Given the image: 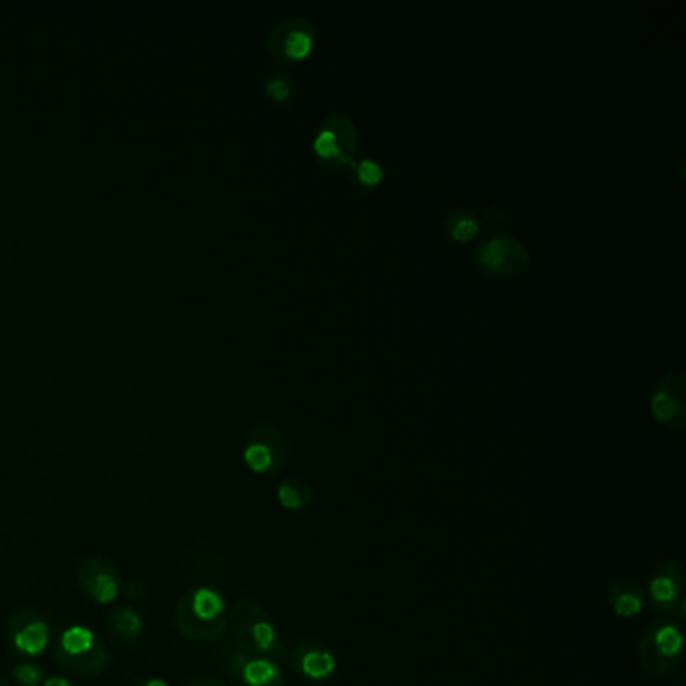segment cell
I'll use <instances>...</instances> for the list:
<instances>
[{"label":"cell","instance_id":"1","mask_svg":"<svg viewBox=\"0 0 686 686\" xmlns=\"http://www.w3.org/2000/svg\"><path fill=\"white\" fill-rule=\"evenodd\" d=\"M230 606L224 594L212 586H198L183 592L175 604L173 623L185 640L210 644L220 640L228 630Z\"/></svg>","mask_w":686,"mask_h":686},{"label":"cell","instance_id":"2","mask_svg":"<svg viewBox=\"0 0 686 686\" xmlns=\"http://www.w3.org/2000/svg\"><path fill=\"white\" fill-rule=\"evenodd\" d=\"M51 646L57 666L67 675L83 680L105 675L111 665L108 643L93 628L83 624H71L63 628Z\"/></svg>","mask_w":686,"mask_h":686},{"label":"cell","instance_id":"3","mask_svg":"<svg viewBox=\"0 0 686 686\" xmlns=\"http://www.w3.org/2000/svg\"><path fill=\"white\" fill-rule=\"evenodd\" d=\"M228 626L232 640L250 655L266 656L279 660L284 656V644L280 640L279 628L272 623L269 612L252 596H242L230 606Z\"/></svg>","mask_w":686,"mask_h":686},{"label":"cell","instance_id":"4","mask_svg":"<svg viewBox=\"0 0 686 686\" xmlns=\"http://www.w3.org/2000/svg\"><path fill=\"white\" fill-rule=\"evenodd\" d=\"M685 634L675 618H658L644 628L636 644V660L644 675L665 678L683 663Z\"/></svg>","mask_w":686,"mask_h":686},{"label":"cell","instance_id":"5","mask_svg":"<svg viewBox=\"0 0 686 686\" xmlns=\"http://www.w3.org/2000/svg\"><path fill=\"white\" fill-rule=\"evenodd\" d=\"M215 665L238 686H286V675L279 660L250 655L232 638L220 640L212 653Z\"/></svg>","mask_w":686,"mask_h":686},{"label":"cell","instance_id":"6","mask_svg":"<svg viewBox=\"0 0 686 686\" xmlns=\"http://www.w3.org/2000/svg\"><path fill=\"white\" fill-rule=\"evenodd\" d=\"M312 148L326 165L334 170H351L359 153V129L346 113H329L316 129Z\"/></svg>","mask_w":686,"mask_h":686},{"label":"cell","instance_id":"7","mask_svg":"<svg viewBox=\"0 0 686 686\" xmlns=\"http://www.w3.org/2000/svg\"><path fill=\"white\" fill-rule=\"evenodd\" d=\"M529 248L510 232H492L475 248V264L492 276L512 279L529 266Z\"/></svg>","mask_w":686,"mask_h":686},{"label":"cell","instance_id":"8","mask_svg":"<svg viewBox=\"0 0 686 686\" xmlns=\"http://www.w3.org/2000/svg\"><path fill=\"white\" fill-rule=\"evenodd\" d=\"M7 644L12 655L22 660H34L43 656L53 644L51 623L43 612L22 606L14 611L7 624Z\"/></svg>","mask_w":686,"mask_h":686},{"label":"cell","instance_id":"9","mask_svg":"<svg viewBox=\"0 0 686 686\" xmlns=\"http://www.w3.org/2000/svg\"><path fill=\"white\" fill-rule=\"evenodd\" d=\"M289 462V440L272 423H258L244 443V463L262 477H276Z\"/></svg>","mask_w":686,"mask_h":686},{"label":"cell","instance_id":"10","mask_svg":"<svg viewBox=\"0 0 686 686\" xmlns=\"http://www.w3.org/2000/svg\"><path fill=\"white\" fill-rule=\"evenodd\" d=\"M653 608L683 623L686 618L685 569L675 558L658 559L648 579Z\"/></svg>","mask_w":686,"mask_h":686},{"label":"cell","instance_id":"11","mask_svg":"<svg viewBox=\"0 0 686 686\" xmlns=\"http://www.w3.org/2000/svg\"><path fill=\"white\" fill-rule=\"evenodd\" d=\"M316 41V27L306 17H286L272 27L266 37L269 53L280 64L296 63L311 54Z\"/></svg>","mask_w":686,"mask_h":686},{"label":"cell","instance_id":"12","mask_svg":"<svg viewBox=\"0 0 686 686\" xmlns=\"http://www.w3.org/2000/svg\"><path fill=\"white\" fill-rule=\"evenodd\" d=\"M650 413L668 430H685L686 375L683 371H666L665 375L656 381L650 395Z\"/></svg>","mask_w":686,"mask_h":686},{"label":"cell","instance_id":"13","mask_svg":"<svg viewBox=\"0 0 686 686\" xmlns=\"http://www.w3.org/2000/svg\"><path fill=\"white\" fill-rule=\"evenodd\" d=\"M77 584L87 598L109 606L121 596V576L115 564L105 556H87L77 566Z\"/></svg>","mask_w":686,"mask_h":686},{"label":"cell","instance_id":"14","mask_svg":"<svg viewBox=\"0 0 686 686\" xmlns=\"http://www.w3.org/2000/svg\"><path fill=\"white\" fill-rule=\"evenodd\" d=\"M290 665L309 680H324L334 675L336 658L333 653L314 640H302L290 653Z\"/></svg>","mask_w":686,"mask_h":686},{"label":"cell","instance_id":"15","mask_svg":"<svg viewBox=\"0 0 686 686\" xmlns=\"http://www.w3.org/2000/svg\"><path fill=\"white\" fill-rule=\"evenodd\" d=\"M105 630L111 640L121 648H131L140 643L141 636L145 633V623L141 612L131 604H118L109 611L105 618Z\"/></svg>","mask_w":686,"mask_h":686},{"label":"cell","instance_id":"16","mask_svg":"<svg viewBox=\"0 0 686 686\" xmlns=\"http://www.w3.org/2000/svg\"><path fill=\"white\" fill-rule=\"evenodd\" d=\"M646 594L643 584L638 579L623 578L614 579L608 588V606L618 618H634L644 611Z\"/></svg>","mask_w":686,"mask_h":686},{"label":"cell","instance_id":"17","mask_svg":"<svg viewBox=\"0 0 686 686\" xmlns=\"http://www.w3.org/2000/svg\"><path fill=\"white\" fill-rule=\"evenodd\" d=\"M276 497L286 512H304L314 502V487L301 475H289L279 483Z\"/></svg>","mask_w":686,"mask_h":686},{"label":"cell","instance_id":"18","mask_svg":"<svg viewBox=\"0 0 686 686\" xmlns=\"http://www.w3.org/2000/svg\"><path fill=\"white\" fill-rule=\"evenodd\" d=\"M443 224H445V230H447V234L453 240L470 242V240L477 236V232L482 228V220H480L477 212H473L472 208L457 205V208H453V210L445 214Z\"/></svg>","mask_w":686,"mask_h":686},{"label":"cell","instance_id":"19","mask_svg":"<svg viewBox=\"0 0 686 686\" xmlns=\"http://www.w3.org/2000/svg\"><path fill=\"white\" fill-rule=\"evenodd\" d=\"M349 173H351V182L359 190H373L385 178L383 165L379 161L373 160V158H363V160L354 161V165L349 170Z\"/></svg>","mask_w":686,"mask_h":686},{"label":"cell","instance_id":"20","mask_svg":"<svg viewBox=\"0 0 686 686\" xmlns=\"http://www.w3.org/2000/svg\"><path fill=\"white\" fill-rule=\"evenodd\" d=\"M264 93H266V97L272 99L274 103L284 105V103L292 101V97L296 93V83H294V79H292L289 73H274V75H270L269 79H266V83H264Z\"/></svg>","mask_w":686,"mask_h":686},{"label":"cell","instance_id":"21","mask_svg":"<svg viewBox=\"0 0 686 686\" xmlns=\"http://www.w3.org/2000/svg\"><path fill=\"white\" fill-rule=\"evenodd\" d=\"M47 670L43 666L34 665L31 660L12 666V683L14 686H43L47 680Z\"/></svg>","mask_w":686,"mask_h":686},{"label":"cell","instance_id":"22","mask_svg":"<svg viewBox=\"0 0 686 686\" xmlns=\"http://www.w3.org/2000/svg\"><path fill=\"white\" fill-rule=\"evenodd\" d=\"M121 594L125 596L128 604L133 606V604H140V602L145 601L148 588H145V584L141 579H128L125 584H121Z\"/></svg>","mask_w":686,"mask_h":686},{"label":"cell","instance_id":"23","mask_svg":"<svg viewBox=\"0 0 686 686\" xmlns=\"http://www.w3.org/2000/svg\"><path fill=\"white\" fill-rule=\"evenodd\" d=\"M183 686H228L224 680H220V678H215V676H193L190 678L188 683Z\"/></svg>","mask_w":686,"mask_h":686},{"label":"cell","instance_id":"24","mask_svg":"<svg viewBox=\"0 0 686 686\" xmlns=\"http://www.w3.org/2000/svg\"><path fill=\"white\" fill-rule=\"evenodd\" d=\"M43 686H79L77 683H73L71 678H67L63 675H51L47 676V680H44Z\"/></svg>","mask_w":686,"mask_h":686},{"label":"cell","instance_id":"25","mask_svg":"<svg viewBox=\"0 0 686 686\" xmlns=\"http://www.w3.org/2000/svg\"><path fill=\"white\" fill-rule=\"evenodd\" d=\"M131 686H172L168 680L158 678V676H150V678H141L138 683H133Z\"/></svg>","mask_w":686,"mask_h":686},{"label":"cell","instance_id":"26","mask_svg":"<svg viewBox=\"0 0 686 686\" xmlns=\"http://www.w3.org/2000/svg\"><path fill=\"white\" fill-rule=\"evenodd\" d=\"M0 686H11L4 676L0 675Z\"/></svg>","mask_w":686,"mask_h":686}]
</instances>
